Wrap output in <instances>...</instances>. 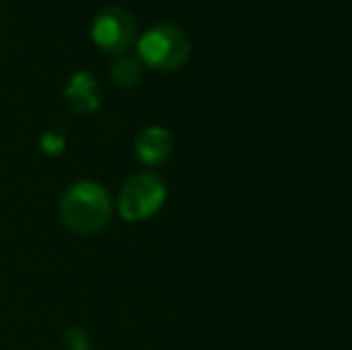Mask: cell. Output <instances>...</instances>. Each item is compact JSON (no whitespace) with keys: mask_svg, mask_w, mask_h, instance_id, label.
<instances>
[{"mask_svg":"<svg viewBox=\"0 0 352 350\" xmlns=\"http://www.w3.org/2000/svg\"><path fill=\"white\" fill-rule=\"evenodd\" d=\"M91 39L98 48L111 56H122L137 41V19L125 8H106L91 24Z\"/></svg>","mask_w":352,"mask_h":350,"instance_id":"cell-4","label":"cell"},{"mask_svg":"<svg viewBox=\"0 0 352 350\" xmlns=\"http://www.w3.org/2000/svg\"><path fill=\"white\" fill-rule=\"evenodd\" d=\"M135 151L142 164L146 166H161L163 161L170 159L173 154V137L166 127H144L140 137L135 140Z\"/></svg>","mask_w":352,"mask_h":350,"instance_id":"cell-5","label":"cell"},{"mask_svg":"<svg viewBox=\"0 0 352 350\" xmlns=\"http://www.w3.org/2000/svg\"><path fill=\"white\" fill-rule=\"evenodd\" d=\"M111 80L113 85L122 87V89H132L140 85L142 80V63L140 58H132V56H116L111 65Z\"/></svg>","mask_w":352,"mask_h":350,"instance_id":"cell-7","label":"cell"},{"mask_svg":"<svg viewBox=\"0 0 352 350\" xmlns=\"http://www.w3.org/2000/svg\"><path fill=\"white\" fill-rule=\"evenodd\" d=\"M166 201V182L151 171L132 175L118 197V211L125 221H144Z\"/></svg>","mask_w":352,"mask_h":350,"instance_id":"cell-3","label":"cell"},{"mask_svg":"<svg viewBox=\"0 0 352 350\" xmlns=\"http://www.w3.org/2000/svg\"><path fill=\"white\" fill-rule=\"evenodd\" d=\"M41 149L51 156L63 154V149H65V140H63V135H56V132H46V135L41 137Z\"/></svg>","mask_w":352,"mask_h":350,"instance_id":"cell-8","label":"cell"},{"mask_svg":"<svg viewBox=\"0 0 352 350\" xmlns=\"http://www.w3.org/2000/svg\"><path fill=\"white\" fill-rule=\"evenodd\" d=\"M65 101L74 113H91L98 108L96 80L91 72H77L65 87Z\"/></svg>","mask_w":352,"mask_h":350,"instance_id":"cell-6","label":"cell"},{"mask_svg":"<svg viewBox=\"0 0 352 350\" xmlns=\"http://www.w3.org/2000/svg\"><path fill=\"white\" fill-rule=\"evenodd\" d=\"M140 61L158 72H175L187 65L192 53V43L180 27L173 24H158L148 29L137 41Z\"/></svg>","mask_w":352,"mask_h":350,"instance_id":"cell-2","label":"cell"},{"mask_svg":"<svg viewBox=\"0 0 352 350\" xmlns=\"http://www.w3.org/2000/svg\"><path fill=\"white\" fill-rule=\"evenodd\" d=\"M111 197L98 182L79 180L65 190L60 199V219L72 233H101L111 221Z\"/></svg>","mask_w":352,"mask_h":350,"instance_id":"cell-1","label":"cell"}]
</instances>
